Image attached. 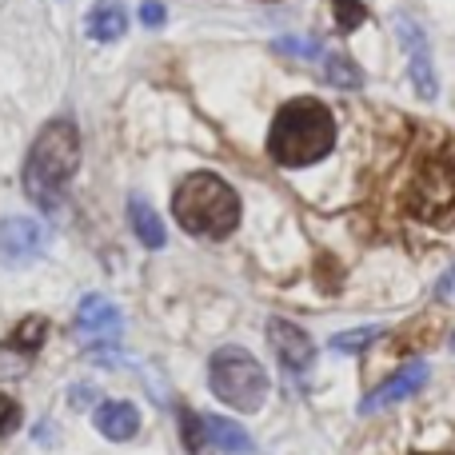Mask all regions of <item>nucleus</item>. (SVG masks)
<instances>
[{
	"mask_svg": "<svg viewBox=\"0 0 455 455\" xmlns=\"http://www.w3.org/2000/svg\"><path fill=\"white\" fill-rule=\"evenodd\" d=\"M424 384H427V363H424V360H411V363H403V368L395 371L392 379H384V384H379L376 392H371L368 400L360 403V416H371V411H384L387 403H400V400H408V395H416Z\"/></svg>",
	"mask_w": 455,
	"mask_h": 455,
	"instance_id": "10",
	"label": "nucleus"
},
{
	"mask_svg": "<svg viewBox=\"0 0 455 455\" xmlns=\"http://www.w3.org/2000/svg\"><path fill=\"white\" fill-rule=\"evenodd\" d=\"M384 336V328H352V331H339L336 339H331V352H344V355H360V352H368L376 339Z\"/></svg>",
	"mask_w": 455,
	"mask_h": 455,
	"instance_id": "17",
	"label": "nucleus"
},
{
	"mask_svg": "<svg viewBox=\"0 0 455 455\" xmlns=\"http://www.w3.org/2000/svg\"><path fill=\"white\" fill-rule=\"evenodd\" d=\"M80 168V132L72 120H48L40 136L32 140L24 160V192L44 212H56L64 200V188Z\"/></svg>",
	"mask_w": 455,
	"mask_h": 455,
	"instance_id": "1",
	"label": "nucleus"
},
{
	"mask_svg": "<svg viewBox=\"0 0 455 455\" xmlns=\"http://www.w3.org/2000/svg\"><path fill=\"white\" fill-rule=\"evenodd\" d=\"M84 28H88V36L100 40V44L120 40V36H124V28H128L124 4H120V0H96L92 12H88V20H84Z\"/></svg>",
	"mask_w": 455,
	"mask_h": 455,
	"instance_id": "12",
	"label": "nucleus"
},
{
	"mask_svg": "<svg viewBox=\"0 0 455 455\" xmlns=\"http://www.w3.org/2000/svg\"><path fill=\"white\" fill-rule=\"evenodd\" d=\"M204 432H208V443H212L216 451H228V455H248L256 443H251V435L243 432L240 424H232V419L224 416H204Z\"/></svg>",
	"mask_w": 455,
	"mask_h": 455,
	"instance_id": "13",
	"label": "nucleus"
},
{
	"mask_svg": "<svg viewBox=\"0 0 455 455\" xmlns=\"http://www.w3.org/2000/svg\"><path fill=\"white\" fill-rule=\"evenodd\" d=\"M403 208L419 224L432 228L455 224V156L432 152V156L419 160L416 176H411L408 192H403Z\"/></svg>",
	"mask_w": 455,
	"mask_h": 455,
	"instance_id": "5",
	"label": "nucleus"
},
{
	"mask_svg": "<svg viewBox=\"0 0 455 455\" xmlns=\"http://www.w3.org/2000/svg\"><path fill=\"white\" fill-rule=\"evenodd\" d=\"M208 384H212V395L224 400L228 408L235 411H259L267 400V371L259 368V360L243 347L228 344L212 355L208 363Z\"/></svg>",
	"mask_w": 455,
	"mask_h": 455,
	"instance_id": "4",
	"label": "nucleus"
},
{
	"mask_svg": "<svg viewBox=\"0 0 455 455\" xmlns=\"http://www.w3.org/2000/svg\"><path fill=\"white\" fill-rule=\"evenodd\" d=\"M44 336H48V320H40V315H28V320H24L20 328H16L12 336L4 339V352L32 355V352H40V344H44Z\"/></svg>",
	"mask_w": 455,
	"mask_h": 455,
	"instance_id": "15",
	"label": "nucleus"
},
{
	"mask_svg": "<svg viewBox=\"0 0 455 455\" xmlns=\"http://www.w3.org/2000/svg\"><path fill=\"white\" fill-rule=\"evenodd\" d=\"M267 344H272L275 360H280V368L288 371V376H296V379L307 376V368H312V360H315V344L299 323L272 320L267 323Z\"/></svg>",
	"mask_w": 455,
	"mask_h": 455,
	"instance_id": "9",
	"label": "nucleus"
},
{
	"mask_svg": "<svg viewBox=\"0 0 455 455\" xmlns=\"http://www.w3.org/2000/svg\"><path fill=\"white\" fill-rule=\"evenodd\" d=\"M455 288V267H451V272L448 275H443V280H440V288H435V291H440V296H448V291Z\"/></svg>",
	"mask_w": 455,
	"mask_h": 455,
	"instance_id": "24",
	"label": "nucleus"
},
{
	"mask_svg": "<svg viewBox=\"0 0 455 455\" xmlns=\"http://www.w3.org/2000/svg\"><path fill=\"white\" fill-rule=\"evenodd\" d=\"M76 331L92 352H108L120 339V331H124L120 307L104 296H84L80 299V312H76Z\"/></svg>",
	"mask_w": 455,
	"mask_h": 455,
	"instance_id": "7",
	"label": "nucleus"
},
{
	"mask_svg": "<svg viewBox=\"0 0 455 455\" xmlns=\"http://www.w3.org/2000/svg\"><path fill=\"white\" fill-rule=\"evenodd\" d=\"M435 320H416V323H408V336L400 339V352H408V347H427V344H435Z\"/></svg>",
	"mask_w": 455,
	"mask_h": 455,
	"instance_id": "21",
	"label": "nucleus"
},
{
	"mask_svg": "<svg viewBox=\"0 0 455 455\" xmlns=\"http://www.w3.org/2000/svg\"><path fill=\"white\" fill-rule=\"evenodd\" d=\"M140 20H144V28H160V24H164V4H160V0H144Z\"/></svg>",
	"mask_w": 455,
	"mask_h": 455,
	"instance_id": "23",
	"label": "nucleus"
},
{
	"mask_svg": "<svg viewBox=\"0 0 455 455\" xmlns=\"http://www.w3.org/2000/svg\"><path fill=\"white\" fill-rule=\"evenodd\" d=\"M128 220H132V232L140 235L144 248H164V220L156 216V208L148 204L144 196H132L128 200Z\"/></svg>",
	"mask_w": 455,
	"mask_h": 455,
	"instance_id": "14",
	"label": "nucleus"
},
{
	"mask_svg": "<svg viewBox=\"0 0 455 455\" xmlns=\"http://www.w3.org/2000/svg\"><path fill=\"white\" fill-rule=\"evenodd\" d=\"M416 455H419V451H416Z\"/></svg>",
	"mask_w": 455,
	"mask_h": 455,
	"instance_id": "26",
	"label": "nucleus"
},
{
	"mask_svg": "<svg viewBox=\"0 0 455 455\" xmlns=\"http://www.w3.org/2000/svg\"><path fill=\"white\" fill-rule=\"evenodd\" d=\"M48 248V232L28 216H8L0 220V264L24 267Z\"/></svg>",
	"mask_w": 455,
	"mask_h": 455,
	"instance_id": "8",
	"label": "nucleus"
},
{
	"mask_svg": "<svg viewBox=\"0 0 455 455\" xmlns=\"http://www.w3.org/2000/svg\"><path fill=\"white\" fill-rule=\"evenodd\" d=\"M331 144H336L331 112L323 108V100L299 96L275 112L272 132H267V156L283 168H307L328 156Z\"/></svg>",
	"mask_w": 455,
	"mask_h": 455,
	"instance_id": "2",
	"label": "nucleus"
},
{
	"mask_svg": "<svg viewBox=\"0 0 455 455\" xmlns=\"http://www.w3.org/2000/svg\"><path fill=\"white\" fill-rule=\"evenodd\" d=\"M272 48L280 56H296V60H320L323 56V44L315 36H280Z\"/></svg>",
	"mask_w": 455,
	"mask_h": 455,
	"instance_id": "18",
	"label": "nucleus"
},
{
	"mask_svg": "<svg viewBox=\"0 0 455 455\" xmlns=\"http://www.w3.org/2000/svg\"><path fill=\"white\" fill-rule=\"evenodd\" d=\"M395 36L400 44L408 48V72H411V84L424 100H435L440 96V80H435V64H432V48H427V32L411 20L408 12H395Z\"/></svg>",
	"mask_w": 455,
	"mask_h": 455,
	"instance_id": "6",
	"label": "nucleus"
},
{
	"mask_svg": "<svg viewBox=\"0 0 455 455\" xmlns=\"http://www.w3.org/2000/svg\"><path fill=\"white\" fill-rule=\"evenodd\" d=\"M172 212L184 232L208 235V240H224V235L235 232V224H240V196H235V188H228V180H220L216 172H192L188 180H180V188H176Z\"/></svg>",
	"mask_w": 455,
	"mask_h": 455,
	"instance_id": "3",
	"label": "nucleus"
},
{
	"mask_svg": "<svg viewBox=\"0 0 455 455\" xmlns=\"http://www.w3.org/2000/svg\"><path fill=\"white\" fill-rule=\"evenodd\" d=\"M331 16L344 32H355L368 20V8H363V0H331Z\"/></svg>",
	"mask_w": 455,
	"mask_h": 455,
	"instance_id": "20",
	"label": "nucleus"
},
{
	"mask_svg": "<svg viewBox=\"0 0 455 455\" xmlns=\"http://www.w3.org/2000/svg\"><path fill=\"white\" fill-rule=\"evenodd\" d=\"M451 352H455V331H451Z\"/></svg>",
	"mask_w": 455,
	"mask_h": 455,
	"instance_id": "25",
	"label": "nucleus"
},
{
	"mask_svg": "<svg viewBox=\"0 0 455 455\" xmlns=\"http://www.w3.org/2000/svg\"><path fill=\"white\" fill-rule=\"evenodd\" d=\"M92 419H96V432H100L104 440H116V443L132 440V435L140 432V411H136L128 400H108V403H100Z\"/></svg>",
	"mask_w": 455,
	"mask_h": 455,
	"instance_id": "11",
	"label": "nucleus"
},
{
	"mask_svg": "<svg viewBox=\"0 0 455 455\" xmlns=\"http://www.w3.org/2000/svg\"><path fill=\"white\" fill-rule=\"evenodd\" d=\"M16 427H20V403L8 400V395L0 392V435L16 432Z\"/></svg>",
	"mask_w": 455,
	"mask_h": 455,
	"instance_id": "22",
	"label": "nucleus"
},
{
	"mask_svg": "<svg viewBox=\"0 0 455 455\" xmlns=\"http://www.w3.org/2000/svg\"><path fill=\"white\" fill-rule=\"evenodd\" d=\"M323 80H328V84H336V88H360L363 84V72L355 68L352 56L336 52V56H328V60H323Z\"/></svg>",
	"mask_w": 455,
	"mask_h": 455,
	"instance_id": "16",
	"label": "nucleus"
},
{
	"mask_svg": "<svg viewBox=\"0 0 455 455\" xmlns=\"http://www.w3.org/2000/svg\"><path fill=\"white\" fill-rule=\"evenodd\" d=\"M180 427H184V443H188L192 455H208V432H204V416L184 408L180 411Z\"/></svg>",
	"mask_w": 455,
	"mask_h": 455,
	"instance_id": "19",
	"label": "nucleus"
}]
</instances>
